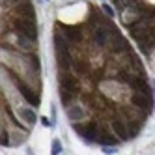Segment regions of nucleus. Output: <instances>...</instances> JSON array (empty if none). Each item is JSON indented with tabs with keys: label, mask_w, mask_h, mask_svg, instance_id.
<instances>
[{
	"label": "nucleus",
	"mask_w": 155,
	"mask_h": 155,
	"mask_svg": "<svg viewBox=\"0 0 155 155\" xmlns=\"http://www.w3.org/2000/svg\"><path fill=\"white\" fill-rule=\"evenodd\" d=\"M19 13H21V17L34 19V8H32L30 4H21L19 6Z\"/></svg>",
	"instance_id": "obj_11"
},
{
	"label": "nucleus",
	"mask_w": 155,
	"mask_h": 155,
	"mask_svg": "<svg viewBox=\"0 0 155 155\" xmlns=\"http://www.w3.org/2000/svg\"><path fill=\"white\" fill-rule=\"evenodd\" d=\"M15 28H17L19 32H23L25 36L32 38V39H36V36H38V32H36V25H34V19L19 17V19H15Z\"/></svg>",
	"instance_id": "obj_1"
},
{
	"label": "nucleus",
	"mask_w": 155,
	"mask_h": 155,
	"mask_svg": "<svg viewBox=\"0 0 155 155\" xmlns=\"http://www.w3.org/2000/svg\"><path fill=\"white\" fill-rule=\"evenodd\" d=\"M69 118L75 121V120H81L82 118V110L79 108V107H71L69 108Z\"/></svg>",
	"instance_id": "obj_15"
},
{
	"label": "nucleus",
	"mask_w": 155,
	"mask_h": 155,
	"mask_svg": "<svg viewBox=\"0 0 155 155\" xmlns=\"http://www.w3.org/2000/svg\"><path fill=\"white\" fill-rule=\"evenodd\" d=\"M133 36H135V39L142 45V49H144V51H146V49L150 47V43L153 41L151 32H150V30H137V32H133Z\"/></svg>",
	"instance_id": "obj_4"
},
{
	"label": "nucleus",
	"mask_w": 155,
	"mask_h": 155,
	"mask_svg": "<svg viewBox=\"0 0 155 155\" xmlns=\"http://www.w3.org/2000/svg\"><path fill=\"white\" fill-rule=\"evenodd\" d=\"M52 153H54V155L62 153V144H60V140H54V142H52Z\"/></svg>",
	"instance_id": "obj_18"
},
{
	"label": "nucleus",
	"mask_w": 155,
	"mask_h": 155,
	"mask_svg": "<svg viewBox=\"0 0 155 155\" xmlns=\"http://www.w3.org/2000/svg\"><path fill=\"white\" fill-rule=\"evenodd\" d=\"M73 129L77 133H81L86 142H97V125L95 124H88V127H81V125H73Z\"/></svg>",
	"instance_id": "obj_3"
},
{
	"label": "nucleus",
	"mask_w": 155,
	"mask_h": 155,
	"mask_svg": "<svg viewBox=\"0 0 155 155\" xmlns=\"http://www.w3.org/2000/svg\"><path fill=\"white\" fill-rule=\"evenodd\" d=\"M60 97H62V103H68L69 99L73 97V92L65 90V88H60Z\"/></svg>",
	"instance_id": "obj_17"
},
{
	"label": "nucleus",
	"mask_w": 155,
	"mask_h": 155,
	"mask_svg": "<svg viewBox=\"0 0 155 155\" xmlns=\"http://www.w3.org/2000/svg\"><path fill=\"white\" fill-rule=\"evenodd\" d=\"M9 2H13V0H9Z\"/></svg>",
	"instance_id": "obj_24"
},
{
	"label": "nucleus",
	"mask_w": 155,
	"mask_h": 155,
	"mask_svg": "<svg viewBox=\"0 0 155 155\" xmlns=\"http://www.w3.org/2000/svg\"><path fill=\"white\" fill-rule=\"evenodd\" d=\"M54 45H56V56H58V64L64 65V68H68L69 65V54H68V47H65V43L62 41L60 36L54 38Z\"/></svg>",
	"instance_id": "obj_2"
},
{
	"label": "nucleus",
	"mask_w": 155,
	"mask_h": 155,
	"mask_svg": "<svg viewBox=\"0 0 155 155\" xmlns=\"http://www.w3.org/2000/svg\"><path fill=\"white\" fill-rule=\"evenodd\" d=\"M41 121H43V125H45V127H49V125H52V121H49L47 118H43Z\"/></svg>",
	"instance_id": "obj_23"
},
{
	"label": "nucleus",
	"mask_w": 155,
	"mask_h": 155,
	"mask_svg": "<svg viewBox=\"0 0 155 155\" xmlns=\"http://www.w3.org/2000/svg\"><path fill=\"white\" fill-rule=\"evenodd\" d=\"M131 103L135 105V107H138V108H144V110L150 108V99L144 94H135V95L131 97Z\"/></svg>",
	"instance_id": "obj_6"
},
{
	"label": "nucleus",
	"mask_w": 155,
	"mask_h": 155,
	"mask_svg": "<svg viewBox=\"0 0 155 155\" xmlns=\"http://www.w3.org/2000/svg\"><path fill=\"white\" fill-rule=\"evenodd\" d=\"M103 12H105V13H107L108 17H112V15H114V9H112V8H110L108 4H103Z\"/></svg>",
	"instance_id": "obj_19"
},
{
	"label": "nucleus",
	"mask_w": 155,
	"mask_h": 155,
	"mask_svg": "<svg viewBox=\"0 0 155 155\" xmlns=\"http://www.w3.org/2000/svg\"><path fill=\"white\" fill-rule=\"evenodd\" d=\"M97 142H99V144H103V146H116V140H114V138H110V137L107 135L105 131H101V133H99V138H97Z\"/></svg>",
	"instance_id": "obj_13"
},
{
	"label": "nucleus",
	"mask_w": 155,
	"mask_h": 155,
	"mask_svg": "<svg viewBox=\"0 0 155 155\" xmlns=\"http://www.w3.org/2000/svg\"><path fill=\"white\" fill-rule=\"evenodd\" d=\"M103 151L105 153H116V148L112 146V148H108V146H103Z\"/></svg>",
	"instance_id": "obj_22"
},
{
	"label": "nucleus",
	"mask_w": 155,
	"mask_h": 155,
	"mask_svg": "<svg viewBox=\"0 0 155 155\" xmlns=\"http://www.w3.org/2000/svg\"><path fill=\"white\" fill-rule=\"evenodd\" d=\"M112 49L114 51H125L127 49V41L121 38V36H114V41H112Z\"/></svg>",
	"instance_id": "obj_12"
},
{
	"label": "nucleus",
	"mask_w": 155,
	"mask_h": 155,
	"mask_svg": "<svg viewBox=\"0 0 155 155\" xmlns=\"http://www.w3.org/2000/svg\"><path fill=\"white\" fill-rule=\"evenodd\" d=\"M17 43L21 47H23L25 51H28V49H32L30 45H32V38H28V36H25L23 32H17Z\"/></svg>",
	"instance_id": "obj_9"
},
{
	"label": "nucleus",
	"mask_w": 155,
	"mask_h": 155,
	"mask_svg": "<svg viewBox=\"0 0 155 155\" xmlns=\"http://www.w3.org/2000/svg\"><path fill=\"white\" fill-rule=\"evenodd\" d=\"M21 94H23V97L26 99V101H28L30 105L39 107V95H38V94H32V90H30V88H26V86H23V84H21Z\"/></svg>",
	"instance_id": "obj_5"
},
{
	"label": "nucleus",
	"mask_w": 155,
	"mask_h": 155,
	"mask_svg": "<svg viewBox=\"0 0 155 155\" xmlns=\"http://www.w3.org/2000/svg\"><path fill=\"white\" fill-rule=\"evenodd\" d=\"M65 36H68L71 41H77V39L81 38V34H79V32H77L75 28H69V26H65Z\"/></svg>",
	"instance_id": "obj_16"
},
{
	"label": "nucleus",
	"mask_w": 155,
	"mask_h": 155,
	"mask_svg": "<svg viewBox=\"0 0 155 155\" xmlns=\"http://www.w3.org/2000/svg\"><path fill=\"white\" fill-rule=\"evenodd\" d=\"M30 65H32L34 69H39V60H38L36 56H32V58H30Z\"/></svg>",
	"instance_id": "obj_20"
},
{
	"label": "nucleus",
	"mask_w": 155,
	"mask_h": 155,
	"mask_svg": "<svg viewBox=\"0 0 155 155\" xmlns=\"http://www.w3.org/2000/svg\"><path fill=\"white\" fill-rule=\"evenodd\" d=\"M112 129H114V133L118 137H121V138H129V133H127V127H125V124L121 120H112Z\"/></svg>",
	"instance_id": "obj_7"
},
{
	"label": "nucleus",
	"mask_w": 155,
	"mask_h": 155,
	"mask_svg": "<svg viewBox=\"0 0 155 155\" xmlns=\"http://www.w3.org/2000/svg\"><path fill=\"white\" fill-rule=\"evenodd\" d=\"M21 116H23L28 124H34L36 121V114H34V110H30V108H25V110H21Z\"/></svg>",
	"instance_id": "obj_14"
},
{
	"label": "nucleus",
	"mask_w": 155,
	"mask_h": 155,
	"mask_svg": "<svg viewBox=\"0 0 155 155\" xmlns=\"http://www.w3.org/2000/svg\"><path fill=\"white\" fill-rule=\"evenodd\" d=\"M60 88H65V90H69V92H77V82H75V79L73 77H64L62 79V82H60Z\"/></svg>",
	"instance_id": "obj_8"
},
{
	"label": "nucleus",
	"mask_w": 155,
	"mask_h": 155,
	"mask_svg": "<svg viewBox=\"0 0 155 155\" xmlns=\"http://www.w3.org/2000/svg\"><path fill=\"white\" fill-rule=\"evenodd\" d=\"M107 39H108V32L105 28H97L95 30V43L97 45H105Z\"/></svg>",
	"instance_id": "obj_10"
},
{
	"label": "nucleus",
	"mask_w": 155,
	"mask_h": 155,
	"mask_svg": "<svg viewBox=\"0 0 155 155\" xmlns=\"http://www.w3.org/2000/svg\"><path fill=\"white\" fill-rule=\"evenodd\" d=\"M8 144H9V140H8V133L2 129V146H8Z\"/></svg>",
	"instance_id": "obj_21"
}]
</instances>
